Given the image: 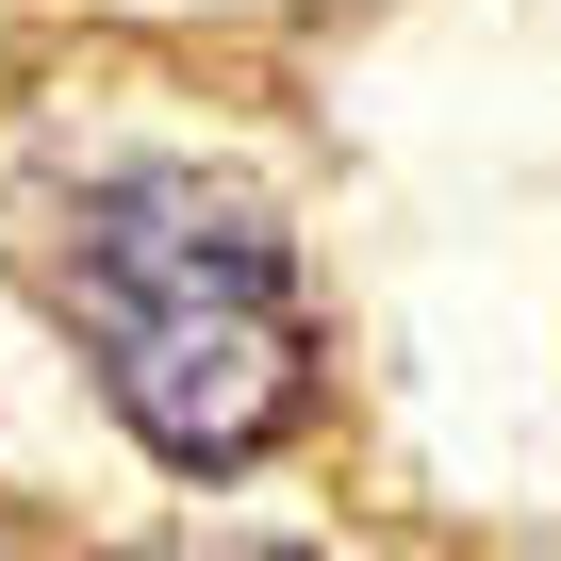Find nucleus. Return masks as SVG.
<instances>
[{"label":"nucleus","instance_id":"nucleus-2","mask_svg":"<svg viewBox=\"0 0 561 561\" xmlns=\"http://www.w3.org/2000/svg\"><path fill=\"white\" fill-rule=\"evenodd\" d=\"M100 561H314V545H231V528H182V545H100Z\"/></svg>","mask_w":561,"mask_h":561},{"label":"nucleus","instance_id":"nucleus-1","mask_svg":"<svg viewBox=\"0 0 561 561\" xmlns=\"http://www.w3.org/2000/svg\"><path fill=\"white\" fill-rule=\"evenodd\" d=\"M34 314L67 331V364L100 380V413L182 462V479H248L264 446H298L314 413V298H298V231L248 165L198 149H133L34 198L18 231Z\"/></svg>","mask_w":561,"mask_h":561}]
</instances>
